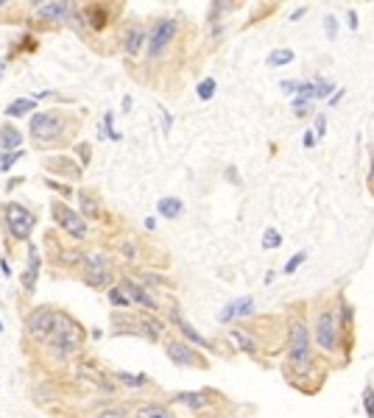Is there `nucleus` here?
Wrapping results in <instances>:
<instances>
[{
  "instance_id": "obj_1",
  "label": "nucleus",
  "mask_w": 374,
  "mask_h": 418,
  "mask_svg": "<svg viewBox=\"0 0 374 418\" xmlns=\"http://www.w3.org/2000/svg\"><path fill=\"white\" fill-rule=\"evenodd\" d=\"M78 131V120L73 112L65 109H42L28 117V140L36 151H53V148H65L73 142Z\"/></svg>"
},
{
  "instance_id": "obj_2",
  "label": "nucleus",
  "mask_w": 374,
  "mask_h": 418,
  "mask_svg": "<svg viewBox=\"0 0 374 418\" xmlns=\"http://www.w3.org/2000/svg\"><path fill=\"white\" fill-rule=\"evenodd\" d=\"M84 340H87L84 326L76 321L70 313L56 310L53 332L48 335V340L42 343V349L48 352V357H53V360H70V357H76V354L84 349Z\"/></svg>"
},
{
  "instance_id": "obj_3",
  "label": "nucleus",
  "mask_w": 374,
  "mask_h": 418,
  "mask_svg": "<svg viewBox=\"0 0 374 418\" xmlns=\"http://www.w3.org/2000/svg\"><path fill=\"white\" fill-rule=\"evenodd\" d=\"M0 226L6 231V243L11 240L14 246H28L36 229L34 209H28L20 201H3L0 204Z\"/></svg>"
},
{
  "instance_id": "obj_4",
  "label": "nucleus",
  "mask_w": 374,
  "mask_h": 418,
  "mask_svg": "<svg viewBox=\"0 0 374 418\" xmlns=\"http://www.w3.org/2000/svg\"><path fill=\"white\" fill-rule=\"evenodd\" d=\"M51 218H53V224L59 226L70 240H76V243L87 240V234H90V224L81 218V212H78L76 207H70L68 201H62V198L51 201Z\"/></svg>"
},
{
  "instance_id": "obj_5",
  "label": "nucleus",
  "mask_w": 374,
  "mask_h": 418,
  "mask_svg": "<svg viewBox=\"0 0 374 418\" xmlns=\"http://www.w3.org/2000/svg\"><path fill=\"white\" fill-rule=\"evenodd\" d=\"M81 282L93 290H109L115 285V273L109 268V259L103 251H90L84 257V265H81Z\"/></svg>"
},
{
  "instance_id": "obj_6",
  "label": "nucleus",
  "mask_w": 374,
  "mask_h": 418,
  "mask_svg": "<svg viewBox=\"0 0 374 418\" xmlns=\"http://www.w3.org/2000/svg\"><path fill=\"white\" fill-rule=\"evenodd\" d=\"M53 323H56V307L51 304H42V307H34L28 315H26V323H23V338L31 340V343H45L48 335L53 332Z\"/></svg>"
},
{
  "instance_id": "obj_7",
  "label": "nucleus",
  "mask_w": 374,
  "mask_h": 418,
  "mask_svg": "<svg viewBox=\"0 0 374 418\" xmlns=\"http://www.w3.org/2000/svg\"><path fill=\"white\" fill-rule=\"evenodd\" d=\"M288 360L296 371L310 368V332L305 321H294L288 329Z\"/></svg>"
},
{
  "instance_id": "obj_8",
  "label": "nucleus",
  "mask_w": 374,
  "mask_h": 418,
  "mask_svg": "<svg viewBox=\"0 0 374 418\" xmlns=\"http://www.w3.org/2000/svg\"><path fill=\"white\" fill-rule=\"evenodd\" d=\"M173 36H176V20L173 17H157L154 26H151V31H148V39H145V56H148V62H157L165 53V48L173 42Z\"/></svg>"
},
{
  "instance_id": "obj_9",
  "label": "nucleus",
  "mask_w": 374,
  "mask_h": 418,
  "mask_svg": "<svg viewBox=\"0 0 374 418\" xmlns=\"http://www.w3.org/2000/svg\"><path fill=\"white\" fill-rule=\"evenodd\" d=\"M165 354L173 365H182V368H204L207 365V360L196 352V346L179 338H165Z\"/></svg>"
},
{
  "instance_id": "obj_10",
  "label": "nucleus",
  "mask_w": 374,
  "mask_h": 418,
  "mask_svg": "<svg viewBox=\"0 0 374 418\" xmlns=\"http://www.w3.org/2000/svg\"><path fill=\"white\" fill-rule=\"evenodd\" d=\"M313 335H316V343L321 352H336L338 346V326L330 310H321L316 315V326H313Z\"/></svg>"
},
{
  "instance_id": "obj_11",
  "label": "nucleus",
  "mask_w": 374,
  "mask_h": 418,
  "mask_svg": "<svg viewBox=\"0 0 374 418\" xmlns=\"http://www.w3.org/2000/svg\"><path fill=\"white\" fill-rule=\"evenodd\" d=\"M42 167L48 170V173H53V179L56 176H62V179H68V182H78L81 179V162H76V157H68V154H53V157H45L42 160Z\"/></svg>"
},
{
  "instance_id": "obj_12",
  "label": "nucleus",
  "mask_w": 374,
  "mask_h": 418,
  "mask_svg": "<svg viewBox=\"0 0 374 418\" xmlns=\"http://www.w3.org/2000/svg\"><path fill=\"white\" fill-rule=\"evenodd\" d=\"M115 6H109V3H84L81 6V17H84V26L90 28L93 33H101L115 17Z\"/></svg>"
},
{
  "instance_id": "obj_13",
  "label": "nucleus",
  "mask_w": 374,
  "mask_h": 418,
  "mask_svg": "<svg viewBox=\"0 0 374 418\" xmlns=\"http://www.w3.org/2000/svg\"><path fill=\"white\" fill-rule=\"evenodd\" d=\"M118 285L126 290V296L132 298V304H135V307H142L145 313H160V301L148 293L145 285H140L137 279H132V276H123Z\"/></svg>"
},
{
  "instance_id": "obj_14",
  "label": "nucleus",
  "mask_w": 374,
  "mask_h": 418,
  "mask_svg": "<svg viewBox=\"0 0 374 418\" xmlns=\"http://www.w3.org/2000/svg\"><path fill=\"white\" fill-rule=\"evenodd\" d=\"M39 271H42V251L36 243H28V259H26V271L20 276V288L26 296H34L36 282H39Z\"/></svg>"
},
{
  "instance_id": "obj_15",
  "label": "nucleus",
  "mask_w": 374,
  "mask_h": 418,
  "mask_svg": "<svg viewBox=\"0 0 374 418\" xmlns=\"http://www.w3.org/2000/svg\"><path fill=\"white\" fill-rule=\"evenodd\" d=\"M168 318H170V323L182 332V338H185L190 346H199V349H209V352H212V343L207 340L204 335H199V332L193 329V323H187L185 318H182V310H179L176 304H170L168 307Z\"/></svg>"
},
{
  "instance_id": "obj_16",
  "label": "nucleus",
  "mask_w": 374,
  "mask_h": 418,
  "mask_svg": "<svg viewBox=\"0 0 374 418\" xmlns=\"http://www.w3.org/2000/svg\"><path fill=\"white\" fill-rule=\"evenodd\" d=\"M145 39H148V31H145V26H142V23H129V26L123 28V33H120V45H123V53L135 59L137 53L142 51Z\"/></svg>"
},
{
  "instance_id": "obj_17",
  "label": "nucleus",
  "mask_w": 374,
  "mask_h": 418,
  "mask_svg": "<svg viewBox=\"0 0 374 418\" xmlns=\"http://www.w3.org/2000/svg\"><path fill=\"white\" fill-rule=\"evenodd\" d=\"M254 315V298L251 296H240V298H232L221 313H218V321L221 323H229L235 318H249Z\"/></svg>"
},
{
  "instance_id": "obj_18",
  "label": "nucleus",
  "mask_w": 374,
  "mask_h": 418,
  "mask_svg": "<svg viewBox=\"0 0 374 418\" xmlns=\"http://www.w3.org/2000/svg\"><path fill=\"white\" fill-rule=\"evenodd\" d=\"M78 198V212H81V218L90 224V221H101L103 218V204L98 193H93V190H78L76 193Z\"/></svg>"
},
{
  "instance_id": "obj_19",
  "label": "nucleus",
  "mask_w": 374,
  "mask_h": 418,
  "mask_svg": "<svg viewBox=\"0 0 374 418\" xmlns=\"http://www.w3.org/2000/svg\"><path fill=\"white\" fill-rule=\"evenodd\" d=\"M137 321H140V335L148 338V340H162L165 332H168V323L162 321V318H157V313H145L142 310L137 315Z\"/></svg>"
},
{
  "instance_id": "obj_20",
  "label": "nucleus",
  "mask_w": 374,
  "mask_h": 418,
  "mask_svg": "<svg viewBox=\"0 0 374 418\" xmlns=\"http://www.w3.org/2000/svg\"><path fill=\"white\" fill-rule=\"evenodd\" d=\"M36 106H39V103H36V100H34L31 95L14 98L11 103H6V106H3V115H6L9 120H14V117H31L34 112H39Z\"/></svg>"
},
{
  "instance_id": "obj_21",
  "label": "nucleus",
  "mask_w": 374,
  "mask_h": 418,
  "mask_svg": "<svg viewBox=\"0 0 374 418\" xmlns=\"http://www.w3.org/2000/svg\"><path fill=\"white\" fill-rule=\"evenodd\" d=\"M26 142V134L14 123H3L0 126V151H20Z\"/></svg>"
},
{
  "instance_id": "obj_22",
  "label": "nucleus",
  "mask_w": 374,
  "mask_h": 418,
  "mask_svg": "<svg viewBox=\"0 0 374 418\" xmlns=\"http://www.w3.org/2000/svg\"><path fill=\"white\" fill-rule=\"evenodd\" d=\"M229 340H232L243 354H251V357H254V354L260 352L254 335H251L249 329H243V326H232V329H229Z\"/></svg>"
},
{
  "instance_id": "obj_23",
  "label": "nucleus",
  "mask_w": 374,
  "mask_h": 418,
  "mask_svg": "<svg viewBox=\"0 0 374 418\" xmlns=\"http://www.w3.org/2000/svg\"><path fill=\"white\" fill-rule=\"evenodd\" d=\"M170 402H173V404H185V407H190V410H202V407L209 404V393H207V390L176 393V396H170Z\"/></svg>"
},
{
  "instance_id": "obj_24",
  "label": "nucleus",
  "mask_w": 374,
  "mask_h": 418,
  "mask_svg": "<svg viewBox=\"0 0 374 418\" xmlns=\"http://www.w3.org/2000/svg\"><path fill=\"white\" fill-rule=\"evenodd\" d=\"M157 212H160L162 218H168V221H176V218H182V212H185V201H182V198H173V195H165V198L157 201Z\"/></svg>"
},
{
  "instance_id": "obj_25",
  "label": "nucleus",
  "mask_w": 374,
  "mask_h": 418,
  "mask_svg": "<svg viewBox=\"0 0 374 418\" xmlns=\"http://www.w3.org/2000/svg\"><path fill=\"white\" fill-rule=\"evenodd\" d=\"M84 251H78L76 246L70 249H56V257H53V265H62V268H81L84 265Z\"/></svg>"
},
{
  "instance_id": "obj_26",
  "label": "nucleus",
  "mask_w": 374,
  "mask_h": 418,
  "mask_svg": "<svg viewBox=\"0 0 374 418\" xmlns=\"http://www.w3.org/2000/svg\"><path fill=\"white\" fill-rule=\"evenodd\" d=\"M135 418H179L168 404H140L135 410Z\"/></svg>"
},
{
  "instance_id": "obj_27",
  "label": "nucleus",
  "mask_w": 374,
  "mask_h": 418,
  "mask_svg": "<svg viewBox=\"0 0 374 418\" xmlns=\"http://www.w3.org/2000/svg\"><path fill=\"white\" fill-rule=\"evenodd\" d=\"M109 377L126 387H145L148 382H151L145 374H129V371H115V374H109Z\"/></svg>"
},
{
  "instance_id": "obj_28",
  "label": "nucleus",
  "mask_w": 374,
  "mask_h": 418,
  "mask_svg": "<svg viewBox=\"0 0 374 418\" xmlns=\"http://www.w3.org/2000/svg\"><path fill=\"white\" fill-rule=\"evenodd\" d=\"M106 296H109V304L118 307V310H129V307H135L132 298L126 296V290L120 288V285H112V288L106 290Z\"/></svg>"
},
{
  "instance_id": "obj_29",
  "label": "nucleus",
  "mask_w": 374,
  "mask_h": 418,
  "mask_svg": "<svg viewBox=\"0 0 374 418\" xmlns=\"http://www.w3.org/2000/svg\"><path fill=\"white\" fill-rule=\"evenodd\" d=\"M294 62V51L291 48H276L269 53V59H266V65L269 67H285Z\"/></svg>"
},
{
  "instance_id": "obj_30",
  "label": "nucleus",
  "mask_w": 374,
  "mask_h": 418,
  "mask_svg": "<svg viewBox=\"0 0 374 418\" xmlns=\"http://www.w3.org/2000/svg\"><path fill=\"white\" fill-rule=\"evenodd\" d=\"M26 157V151L20 148V151H0V173H9L17 162Z\"/></svg>"
},
{
  "instance_id": "obj_31",
  "label": "nucleus",
  "mask_w": 374,
  "mask_h": 418,
  "mask_svg": "<svg viewBox=\"0 0 374 418\" xmlns=\"http://www.w3.org/2000/svg\"><path fill=\"white\" fill-rule=\"evenodd\" d=\"M42 182H45V187H48V190L59 193V198H62V201H65V198H70V195H76V193H73V187H70V184H62V182H59V179H53V176H45Z\"/></svg>"
},
{
  "instance_id": "obj_32",
  "label": "nucleus",
  "mask_w": 374,
  "mask_h": 418,
  "mask_svg": "<svg viewBox=\"0 0 374 418\" xmlns=\"http://www.w3.org/2000/svg\"><path fill=\"white\" fill-rule=\"evenodd\" d=\"M87 418H129V410L126 407H101V410H95V413H90Z\"/></svg>"
},
{
  "instance_id": "obj_33",
  "label": "nucleus",
  "mask_w": 374,
  "mask_h": 418,
  "mask_svg": "<svg viewBox=\"0 0 374 418\" xmlns=\"http://www.w3.org/2000/svg\"><path fill=\"white\" fill-rule=\"evenodd\" d=\"M215 90H218L215 78H204V81L196 87V95H199V100H209V98L215 95Z\"/></svg>"
},
{
  "instance_id": "obj_34",
  "label": "nucleus",
  "mask_w": 374,
  "mask_h": 418,
  "mask_svg": "<svg viewBox=\"0 0 374 418\" xmlns=\"http://www.w3.org/2000/svg\"><path fill=\"white\" fill-rule=\"evenodd\" d=\"M73 151L78 154L81 167H87V164H90V160H93V145H90V142H76V145H73Z\"/></svg>"
},
{
  "instance_id": "obj_35",
  "label": "nucleus",
  "mask_w": 374,
  "mask_h": 418,
  "mask_svg": "<svg viewBox=\"0 0 374 418\" xmlns=\"http://www.w3.org/2000/svg\"><path fill=\"white\" fill-rule=\"evenodd\" d=\"M282 246V234L276 229H266L263 234V249H279Z\"/></svg>"
},
{
  "instance_id": "obj_36",
  "label": "nucleus",
  "mask_w": 374,
  "mask_h": 418,
  "mask_svg": "<svg viewBox=\"0 0 374 418\" xmlns=\"http://www.w3.org/2000/svg\"><path fill=\"white\" fill-rule=\"evenodd\" d=\"M363 407H366V416L374 418V387L366 385V390H363Z\"/></svg>"
},
{
  "instance_id": "obj_37",
  "label": "nucleus",
  "mask_w": 374,
  "mask_h": 418,
  "mask_svg": "<svg viewBox=\"0 0 374 418\" xmlns=\"http://www.w3.org/2000/svg\"><path fill=\"white\" fill-rule=\"evenodd\" d=\"M324 28H327V39H336V36H338V23H336L333 14L324 17Z\"/></svg>"
},
{
  "instance_id": "obj_38",
  "label": "nucleus",
  "mask_w": 374,
  "mask_h": 418,
  "mask_svg": "<svg viewBox=\"0 0 374 418\" xmlns=\"http://www.w3.org/2000/svg\"><path fill=\"white\" fill-rule=\"evenodd\" d=\"M305 251H299V254H294V257L288 259V265H285V273H294V271H296V268H299V265H302V262H305Z\"/></svg>"
},
{
  "instance_id": "obj_39",
  "label": "nucleus",
  "mask_w": 374,
  "mask_h": 418,
  "mask_svg": "<svg viewBox=\"0 0 374 418\" xmlns=\"http://www.w3.org/2000/svg\"><path fill=\"white\" fill-rule=\"evenodd\" d=\"M313 87H316V98H324L333 93V84L330 81H313Z\"/></svg>"
},
{
  "instance_id": "obj_40",
  "label": "nucleus",
  "mask_w": 374,
  "mask_h": 418,
  "mask_svg": "<svg viewBox=\"0 0 374 418\" xmlns=\"http://www.w3.org/2000/svg\"><path fill=\"white\" fill-rule=\"evenodd\" d=\"M160 115H162V131L170 134V126H173V115H170L165 106H160Z\"/></svg>"
},
{
  "instance_id": "obj_41",
  "label": "nucleus",
  "mask_w": 374,
  "mask_h": 418,
  "mask_svg": "<svg viewBox=\"0 0 374 418\" xmlns=\"http://www.w3.org/2000/svg\"><path fill=\"white\" fill-rule=\"evenodd\" d=\"M224 179H227V182H232V184H240L238 167H227V170H224Z\"/></svg>"
},
{
  "instance_id": "obj_42",
  "label": "nucleus",
  "mask_w": 374,
  "mask_h": 418,
  "mask_svg": "<svg viewBox=\"0 0 374 418\" xmlns=\"http://www.w3.org/2000/svg\"><path fill=\"white\" fill-rule=\"evenodd\" d=\"M282 90L285 93H299L302 90V81H282Z\"/></svg>"
},
{
  "instance_id": "obj_43",
  "label": "nucleus",
  "mask_w": 374,
  "mask_h": 418,
  "mask_svg": "<svg viewBox=\"0 0 374 418\" xmlns=\"http://www.w3.org/2000/svg\"><path fill=\"white\" fill-rule=\"evenodd\" d=\"M324 131H327V117H324V115H318V117H316V134H318V137H324Z\"/></svg>"
},
{
  "instance_id": "obj_44",
  "label": "nucleus",
  "mask_w": 374,
  "mask_h": 418,
  "mask_svg": "<svg viewBox=\"0 0 374 418\" xmlns=\"http://www.w3.org/2000/svg\"><path fill=\"white\" fill-rule=\"evenodd\" d=\"M0 271H3V276H11V262H9V254L0 259Z\"/></svg>"
},
{
  "instance_id": "obj_45",
  "label": "nucleus",
  "mask_w": 374,
  "mask_h": 418,
  "mask_svg": "<svg viewBox=\"0 0 374 418\" xmlns=\"http://www.w3.org/2000/svg\"><path fill=\"white\" fill-rule=\"evenodd\" d=\"M307 11V6H302V9H296V11H294V14H291V20H299V17H302V14H305Z\"/></svg>"
},
{
  "instance_id": "obj_46",
  "label": "nucleus",
  "mask_w": 374,
  "mask_h": 418,
  "mask_svg": "<svg viewBox=\"0 0 374 418\" xmlns=\"http://www.w3.org/2000/svg\"><path fill=\"white\" fill-rule=\"evenodd\" d=\"M349 26L358 28V14H355V11H349Z\"/></svg>"
},
{
  "instance_id": "obj_47",
  "label": "nucleus",
  "mask_w": 374,
  "mask_h": 418,
  "mask_svg": "<svg viewBox=\"0 0 374 418\" xmlns=\"http://www.w3.org/2000/svg\"><path fill=\"white\" fill-rule=\"evenodd\" d=\"M313 142H316V137L307 131V134H305V145H307V148H313Z\"/></svg>"
},
{
  "instance_id": "obj_48",
  "label": "nucleus",
  "mask_w": 374,
  "mask_h": 418,
  "mask_svg": "<svg viewBox=\"0 0 374 418\" xmlns=\"http://www.w3.org/2000/svg\"><path fill=\"white\" fill-rule=\"evenodd\" d=\"M129 109H132V98L126 95L123 98V112H129Z\"/></svg>"
},
{
  "instance_id": "obj_49",
  "label": "nucleus",
  "mask_w": 374,
  "mask_h": 418,
  "mask_svg": "<svg viewBox=\"0 0 374 418\" xmlns=\"http://www.w3.org/2000/svg\"><path fill=\"white\" fill-rule=\"evenodd\" d=\"M6 65H9V59H0V78H3V73H6Z\"/></svg>"
},
{
  "instance_id": "obj_50",
  "label": "nucleus",
  "mask_w": 374,
  "mask_h": 418,
  "mask_svg": "<svg viewBox=\"0 0 374 418\" xmlns=\"http://www.w3.org/2000/svg\"><path fill=\"white\" fill-rule=\"evenodd\" d=\"M372 190H374V157H372Z\"/></svg>"
},
{
  "instance_id": "obj_51",
  "label": "nucleus",
  "mask_w": 374,
  "mask_h": 418,
  "mask_svg": "<svg viewBox=\"0 0 374 418\" xmlns=\"http://www.w3.org/2000/svg\"><path fill=\"white\" fill-rule=\"evenodd\" d=\"M0 332H3V321H0Z\"/></svg>"
}]
</instances>
